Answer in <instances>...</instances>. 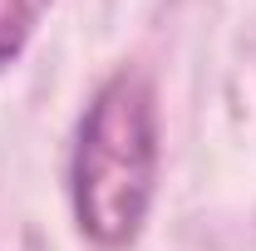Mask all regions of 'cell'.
<instances>
[{
  "instance_id": "2",
  "label": "cell",
  "mask_w": 256,
  "mask_h": 251,
  "mask_svg": "<svg viewBox=\"0 0 256 251\" xmlns=\"http://www.w3.org/2000/svg\"><path fill=\"white\" fill-rule=\"evenodd\" d=\"M44 10H50V0H0V69L25 54Z\"/></svg>"
},
{
  "instance_id": "1",
  "label": "cell",
  "mask_w": 256,
  "mask_h": 251,
  "mask_svg": "<svg viewBox=\"0 0 256 251\" xmlns=\"http://www.w3.org/2000/svg\"><path fill=\"white\" fill-rule=\"evenodd\" d=\"M162 128L143 69H118L94 89L69 148V212L84 242L124 251L138 242L158 197Z\"/></svg>"
}]
</instances>
